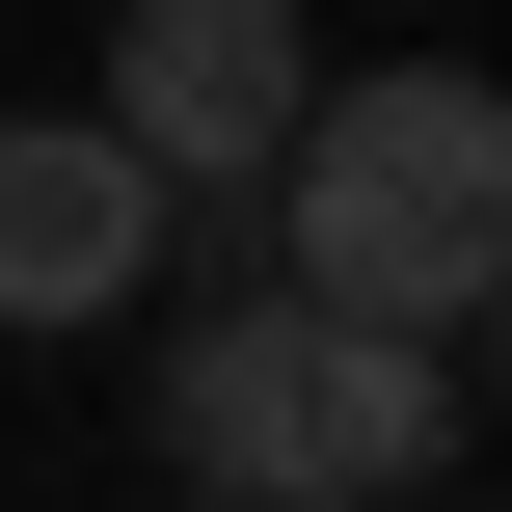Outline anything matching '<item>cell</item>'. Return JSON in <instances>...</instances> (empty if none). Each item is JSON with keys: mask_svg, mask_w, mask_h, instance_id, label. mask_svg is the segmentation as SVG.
Returning <instances> with one entry per match:
<instances>
[{"mask_svg": "<svg viewBox=\"0 0 512 512\" xmlns=\"http://www.w3.org/2000/svg\"><path fill=\"white\" fill-rule=\"evenodd\" d=\"M162 459H189L216 512H405L432 459H459V351L270 270V297H216V324L162 351Z\"/></svg>", "mask_w": 512, "mask_h": 512, "instance_id": "obj_2", "label": "cell"}, {"mask_svg": "<svg viewBox=\"0 0 512 512\" xmlns=\"http://www.w3.org/2000/svg\"><path fill=\"white\" fill-rule=\"evenodd\" d=\"M270 270L297 297H351V324H486L512 270V108L459 54H378V81H297V135H270Z\"/></svg>", "mask_w": 512, "mask_h": 512, "instance_id": "obj_1", "label": "cell"}, {"mask_svg": "<svg viewBox=\"0 0 512 512\" xmlns=\"http://www.w3.org/2000/svg\"><path fill=\"white\" fill-rule=\"evenodd\" d=\"M297 81H324V27H297V0H135V27H108V135H135L162 189H270Z\"/></svg>", "mask_w": 512, "mask_h": 512, "instance_id": "obj_3", "label": "cell"}, {"mask_svg": "<svg viewBox=\"0 0 512 512\" xmlns=\"http://www.w3.org/2000/svg\"><path fill=\"white\" fill-rule=\"evenodd\" d=\"M162 162L108 135V108H0V324H108L135 270H162Z\"/></svg>", "mask_w": 512, "mask_h": 512, "instance_id": "obj_4", "label": "cell"}]
</instances>
